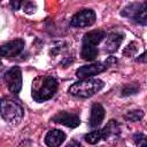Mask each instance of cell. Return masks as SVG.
Listing matches in <instances>:
<instances>
[{"mask_svg": "<svg viewBox=\"0 0 147 147\" xmlns=\"http://www.w3.org/2000/svg\"><path fill=\"white\" fill-rule=\"evenodd\" d=\"M57 85V80L52 76L38 78L32 85V98L38 102L46 101L55 94Z\"/></svg>", "mask_w": 147, "mask_h": 147, "instance_id": "1", "label": "cell"}, {"mask_svg": "<svg viewBox=\"0 0 147 147\" xmlns=\"http://www.w3.org/2000/svg\"><path fill=\"white\" fill-rule=\"evenodd\" d=\"M103 82L94 78L82 79L69 87V93L78 98H90L98 93L103 87Z\"/></svg>", "mask_w": 147, "mask_h": 147, "instance_id": "2", "label": "cell"}, {"mask_svg": "<svg viewBox=\"0 0 147 147\" xmlns=\"http://www.w3.org/2000/svg\"><path fill=\"white\" fill-rule=\"evenodd\" d=\"M0 115L5 121L16 124L23 117V108L18 102L3 98L0 100Z\"/></svg>", "mask_w": 147, "mask_h": 147, "instance_id": "3", "label": "cell"}, {"mask_svg": "<svg viewBox=\"0 0 147 147\" xmlns=\"http://www.w3.org/2000/svg\"><path fill=\"white\" fill-rule=\"evenodd\" d=\"M118 124L116 121H110L105 127L102 129H98L94 130L87 134H85V141L91 144V145H95L98 144L100 140H106L109 138V136H111L113 133H115L118 130Z\"/></svg>", "mask_w": 147, "mask_h": 147, "instance_id": "4", "label": "cell"}, {"mask_svg": "<svg viewBox=\"0 0 147 147\" xmlns=\"http://www.w3.org/2000/svg\"><path fill=\"white\" fill-rule=\"evenodd\" d=\"M146 2L141 3H131L127 7H125L122 11V15L133 20L136 23H139L141 25H146L147 23V13H146Z\"/></svg>", "mask_w": 147, "mask_h": 147, "instance_id": "5", "label": "cell"}, {"mask_svg": "<svg viewBox=\"0 0 147 147\" xmlns=\"http://www.w3.org/2000/svg\"><path fill=\"white\" fill-rule=\"evenodd\" d=\"M5 79H6L8 90L14 94H18L20 91L22 90V72L20 67L10 68L7 71Z\"/></svg>", "mask_w": 147, "mask_h": 147, "instance_id": "6", "label": "cell"}, {"mask_svg": "<svg viewBox=\"0 0 147 147\" xmlns=\"http://www.w3.org/2000/svg\"><path fill=\"white\" fill-rule=\"evenodd\" d=\"M95 13L92 9H84L75 14L71 18V26L74 28H85V26H91L95 22Z\"/></svg>", "mask_w": 147, "mask_h": 147, "instance_id": "7", "label": "cell"}, {"mask_svg": "<svg viewBox=\"0 0 147 147\" xmlns=\"http://www.w3.org/2000/svg\"><path fill=\"white\" fill-rule=\"evenodd\" d=\"M24 48V41L22 39L11 40L2 46H0V56L3 57H15Z\"/></svg>", "mask_w": 147, "mask_h": 147, "instance_id": "8", "label": "cell"}, {"mask_svg": "<svg viewBox=\"0 0 147 147\" xmlns=\"http://www.w3.org/2000/svg\"><path fill=\"white\" fill-rule=\"evenodd\" d=\"M106 69L107 67L105 63H92V64H86V65L78 68L76 71V75L80 79H86V78H91L92 76L103 72Z\"/></svg>", "mask_w": 147, "mask_h": 147, "instance_id": "9", "label": "cell"}, {"mask_svg": "<svg viewBox=\"0 0 147 147\" xmlns=\"http://www.w3.org/2000/svg\"><path fill=\"white\" fill-rule=\"evenodd\" d=\"M52 119L55 123L62 124V125L68 126V127H71V129L77 127L80 124L79 117L76 114H71V113H68V111H60L56 115H54L52 117Z\"/></svg>", "mask_w": 147, "mask_h": 147, "instance_id": "10", "label": "cell"}, {"mask_svg": "<svg viewBox=\"0 0 147 147\" xmlns=\"http://www.w3.org/2000/svg\"><path fill=\"white\" fill-rule=\"evenodd\" d=\"M106 111L105 108L102 107V105L100 103H94L91 108V115H90V119H88V126L94 129L98 127L99 125H101L103 118H105Z\"/></svg>", "mask_w": 147, "mask_h": 147, "instance_id": "11", "label": "cell"}, {"mask_svg": "<svg viewBox=\"0 0 147 147\" xmlns=\"http://www.w3.org/2000/svg\"><path fill=\"white\" fill-rule=\"evenodd\" d=\"M105 37H106V32H105V31H101V30H93V31H90V32H87V33L84 36L83 41H82V45L98 47V45L105 39Z\"/></svg>", "mask_w": 147, "mask_h": 147, "instance_id": "12", "label": "cell"}, {"mask_svg": "<svg viewBox=\"0 0 147 147\" xmlns=\"http://www.w3.org/2000/svg\"><path fill=\"white\" fill-rule=\"evenodd\" d=\"M64 139H65V133L63 131L51 130L45 137V142L48 147H59L62 145Z\"/></svg>", "mask_w": 147, "mask_h": 147, "instance_id": "13", "label": "cell"}, {"mask_svg": "<svg viewBox=\"0 0 147 147\" xmlns=\"http://www.w3.org/2000/svg\"><path fill=\"white\" fill-rule=\"evenodd\" d=\"M124 39V34L119 33V32H113L107 37V41H106V51L108 53H114L118 49L121 42Z\"/></svg>", "mask_w": 147, "mask_h": 147, "instance_id": "14", "label": "cell"}, {"mask_svg": "<svg viewBox=\"0 0 147 147\" xmlns=\"http://www.w3.org/2000/svg\"><path fill=\"white\" fill-rule=\"evenodd\" d=\"M99 55V49L98 47L94 46H85L82 45V51H80V56L82 59L86 60V61H93L98 57Z\"/></svg>", "mask_w": 147, "mask_h": 147, "instance_id": "15", "label": "cell"}, {"mask_svg": "<svg viewBox=\"0 0 147 147\" xmlns=\"http://www.w3.org/2000/svg\"><path fill=\"white\" fill-rule=\"evenodd\" d=\"M142 117H144V111L142 110H131V111L125 114V118L127 121H131V122L141 121Z\"/></svg>", "mask_w": 147, "mask_h": 147, "instance_id": "16", "label": "cell"}, {"mask_svg": "<svg viewBox=\"0 0 147 147\" xmlns=\"http://www.w3.org/2000/svg\"><path fill=\"white\" fill-rule=\"evenodd\" d=\"M137 51H138L137 42H136V41H132V42H130V44L125 47V49L123 51V54H124L125 56H133V55L137 53Z\"/></svg>", "mask_w": 147, "mask_h": 147, "instance_id": "17", "label": "cell"}, {"mask_svg": "<svg viewBox=\"0 0 147 147\" xmlns=\"http://www.w3.org/2000/svg\"><path fill=\"white\" fill-rule=\"evenodd\" d=\"M133 139H134V142L138 147H147V144H146V136L144 133H137L133 136Z\"/></svg>", "mask_w": 147, "mask_h": 147, "instance_id": "18", "label": "cell"}, {"mask_svg": "<svg viewBox=\"0 0 147 147\" xmlns=\"http://www.w3.org/2000/svg\"><path fill=\"white\" fill-rule=\"evenodd\" d=\"M138 90H139V87H138L137 85H130V86H127V87L123 88L122 94H123V95H130V94H134V93H137V92H138Z\"/></svg>", "mask_w": 147, "mask_h": 147, "instance_id": "19", "label": "cell"}, {"mask_svg": "<svg viewBox=\"0 0 147 147\" xmlns=\"http://www.w3.org/2000/svg\"><path fill=\"white\" fill-rule=\"evenodd\" d=\"M34 9H37L36 5L32 3V2H25L24 3V11L28 13V14H31L34 11Z\"/></svg>", "mask_w": 147, "mask_h": 147, "instance_id": "20", "label": "cell"}, {"mask_svg": "<svg viewBox=\"0 0 147 147\" xmlns=\"http://www.w3.org/2000/svg\"><path fill=\"white\" fill-rule=\"evenodd\" d=\"M116 62H117V60H116L114 56H109V57H108V59H107V60H106L103 63H105V64H106V67L108 68V67H110V65L115 64Z\"/></svg>", "mask_w": 147, "mask_h": 147, "instance_id": "21", "label": "cell"}, {"mask_svg": "<svg viewBox=\"0 0 147 147\" xmlns=\"http://www.w3.org/2000/svg\"><path fill=\"white\" fill-rule=\"evenodd\" d=\"M67 147H82V145H80L77 140H71V141L67 145Z\"/></svg>", "mask_w": 147, "mask_h": 147, "instance_id": "22", "label": "cell"}, {"mask_svg": "<svg viewBox=\"0 0 147 147\" xmlns=\"http://www.w3.org/2000/svg\"><path fill=\"white\" fill-rule=\"evenodd\" d=\"M10 5L13 6V9H15V10H16V9H18V8L21 7L22 2H21V1H11V2H10Z\"/></svg>", "mask_w": 147, "mask_h": 147, "instance_id": "23", "label": "cell"}, {"mask_svg": "<svg viewBox=\"0 0 147 147\" xmlns=\"http://www.w3.org/2000/svg\"><path fill=\"white\" fill-rule=\"evenodd\" d=\"M145 56H146V53L141 54V57H140V59H137V61H144V62H145V60H144V59H145Z\"/></svg>", "mask_w": 147, "mask_h": 147, "instance_id": "24", "label": "cell"}]
</instances>
